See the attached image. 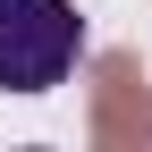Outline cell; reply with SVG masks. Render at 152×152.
I'll return each instance as SVG.
<instances>
[{"instance_id": "7a4b0ae2", "label": "cell", "mask_w": 152, "mask_h": 152, "mask_svg": "<svg viewBox=\"0 0 152 152\" xmlns=\"http://www.w3.org/2000/svg\"><path fill=\"white\" fill-rule=\"evenodd\" d=\"M93 135L102 144H152V102H144L127 51H110V59L93 68Z\"/></svg>"}, {"instance_id": "6da1fadb", "label": "cell", "mask_w": 152, "mask_h": 152, "mask_svg": "<svg viewBox=\"0 0 152 152\" xmlns=\"http://www.w3.org/2000/svg\"><path fill=\"white\" fill-rule=\"evenodd\" d=\"M76 51H85V17L68 0H0V85L9 93L68 85Z\"/></svg>"}]
</instances>
